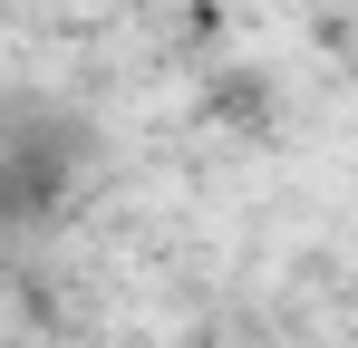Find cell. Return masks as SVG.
Segmentation results:
<instances>
[]
</instances>
